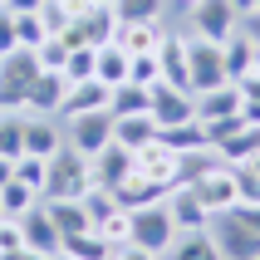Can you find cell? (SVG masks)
I'll list each match as a JSON object with an SVG mask.
<instances>
[{"label":"cell","mask_w":260,"mask_h":260,"mask_svg":"<svg viewBox=\"0 0 260 260\" xmlns=\"http://www.w3.org/2000/svg\"><path fill=\"white\" fill-rule=\"evenodd\" d=\"M221 54H226V79H246L255 69V54H260V40L250 29H236L231 40L221 44Z\"/></svg>","instance_id":"603a6c76"},{"label":"cell","mask_w":260,"mask_h":260,"mask_svg":"<svg viewBox=\"0 0 260 260\" xmlns=\"http://www.w3.org/2000/svg\"><path fill=\"white\" fill-rule=\"evenodd\" d=\"M88 172H93V187H108V191H113L118 182L133 172V147H118V143L99 147V152L88 157Z\"/></svg>","instance_id":"e0dca14e"},{"label":"cell","mask_w":260,"mask_h":260,"mask_svg":"<svg viewBox=\"0 0 260 260\" xmlns=\"http://www.w3.org/2000/svg\"><path fill=\"white\" fill-rule=\"evenodd\" d=\"M191 187H197V197L206 202V211H211V216H226V211H236V206H241V172H236L231 162L206 167Z\"/></svg>","instance_id":"3957f363"},{"label":"cell","mask_w":260,"mask_h":260,"mask_svg":"<svg viewBox=\"0 0 260 260\" xmlns=\"http://www.w3.org/2000/svg\"><path fill=\"white\" fill-rule=\"evenodd\" d=\"M59 260H69V255H59Z\"/></svg>","instance_id":"680465c9"},{"label":"cell","mask_w":260,"mask_h":260,"mask_svg":"<svg viewBox=\"0 0 260 260\" xmlns=\"http://www.w3.org/2000/svg\"><path fill=\"white\" fill-rule=\"evenodd\" d=\"M15 177H20L29 191H40V197H44V182H49V157H35V152H25V157L15 162Z\"/></svg>","instance_id":"d590c367"},{"label":"cell","mask_w":260,"mask_h":260,"mask_svg":"<svg viewBox=\"0 0 260 260\" xmlns=\"http://www.w3.org/2000/svg\"><path fill=\"white\" fill-rule=\"evenodd\" d=\"M172 241H177V226H172V211H167V202L133 211V246L152 250V255H167V246H172Z\"/></svg>","instance_id":"8992f818"},{"label":"cell","mask_w":260,"mask_h":260,"mask_svg":"<svg viewBox=\"0 0 260 260\" xmlns=\"http://www.w3.org/2000/svg\"><path fill=\"white\" fill-rule=\"evenodd\" d=\"M133 172H143V177H152V182H167V187H172L177 172H182V152H172L162 138H152V143L133 147Z\"/></svg>","instance_id":"30bf717a"},{"label":"cell","mask_w":260,"mask_h":260,"mask_svg":"<svg viewBox=\"0 0 260 260\" xmlns=\"http://www.w3.org/2000/svg\"><path fill=\"white\" fill-rule=\"evenodd\" d=\"M0 5H5V0H0Z\"/></svg>","instance_id":"94428289"},{"label":"cell","mask_w":260,"mask_h":260,"mask_svg":"<svg viewBox=\"0 0 260 260\" xmlns=\"http://www.w3.org/2000/svg\"><path fill=\"white\" fill-rule=\"evenodd\" d=\"M241 84H216V88H206V93H197V123H216V118H236L241 113Z\"/></svg>","instance_id":"d6986e66"},{"label":"cell","mask_w":260,"mask_h":260,"mask_svg":"<svg viewBox=\"0 0 260 260\" xmlns=\"http://www.w3.org/2000/svg\"><path fill=\"white\" fill-rule=\"evenodd\" d=\"M93 187V172H88V157L79 147H59L49 157V182H44L40 202H84V191Z\"/></svg>","instance_id":"6da1fadb"},{"label":"cell","mask_w":260,"mask_h":260,"mask_svg":"<svg viewBox=\"0 0 260 260\" xmlns=\"http://www.w3.org/2000/svg\"><path fill=\"white\" fill-rule=\"evenodd\" d=\"M5 10L10 15H35V10H44V0H5Z\"/></svg>","instance_id":"bcb514c9"},{"label":"cell","mask_w":260,"mask_h":260,"mask_svg":"<svg viewBox=\"0 0 260 260\" xmlns=\"http://www.w3.org/2000/svg\"><path fill=\"white\" fill-rule=\"evenodd\" d=\"M49 5H54V10L64 15V20H84V15L93 10V5H99V0H49Z\"/></svg>","instance_id":"b9f144b4"},{"label":"cell","mask_w":260,"mask_h":260,"mask_svg":"<svg viewBox=\"0 0 260 260\" xmlns=\"http://www.w3.org/2000/svg\"><path fill=\"white\" fill-rule=\"evenodd\" d=\"M157 138V123H152V113H123L113 118V143L118 147H143Z\"/></svg>","instance_id":"d4e9b609"},{"label":"cell","mask_w":260,"mask_h":260,"mask_svg":"<svg viewBox=\"0 0 260 260\" xmlns=\"http://www.w3.org/2000/svg\"><path fill=\"white\" fill-rule=\"evenodd\" d=\"M93 231H99L108 246H118V250H123V246H133V211H123V206H118L113 216H103Z\"/></svg>","instance_id":"e575fe53"},{"label":"cell","mask_w":260,"mask_h":260,"mask_svg":"<svg viewBox=\"0 0 260 260\" xmlns=\"http://www.w3.org/2000/svg\"><path fill=\"white\" fill-rule=\"evenodd\" d=\"M187 29L202 35V40H211V44H226L241 29V10H236L231 0H202V5L187 10Z\"/></svg>","instance_id":"5b68a950"},{"label":"cell","mask_w":260,"mask_h":260,"mask_svg":"<svg viewBox=\"0 0 260 260\" xmlns=\"http://www.w3.org/2000/svg\"><path fill=\"white\" fill-rule=\"evenodd\" d=\"M10 177H15V162H10V157H0V187H5Z\"/></svg>","instance_id":"816d5d0a"},{"label":"cell","mask_w":260,"mask_h":260,"mask_svg":"<svg viewBox=\"0 0 260 260\" xmlns=\"http://www.w3.org/2000/svg\"><path fill=\"white\" fill-rule=\"evenodd\" d=\"M84 40H88V49L118 40V10L113 5H93V10L84 15Z\"/></svg>","instance_id":"484cf974"},{"label":"cell","mask_w":260,"mask_h":260,"mask_svg":"<svg viewBox=\"0 0 260 260\" xmlns=\"http://www.w3.org/2000/svg\"><path fill=\"white\" fill-rule=\"evenodd\" d=\"M172 5H182V10H191V5H202V0H172Z\"/></svg>","instance_id":"db71d44e"},{"label":"cell","mask_w":260,"mask_h":260,"mask_svg":"<svg viewBox=\"0 0 260 260\" xmlns=\"http://www.w3.org/2000/svg\"><path fill=\"white\" fill-rule=\"evenodd\" d=\"M40 74L44 69H40V59H35V49H10V54L0 59V108H5V113H20L29 84H35Z\"/></svg>","instance_id":"7a4b0ae2"},{"label":"cell","mask_w":260,"mask_h":260,"mask_svg":"<svg viewBox=\"0 0 260 260\" xmlns=\"http://www.w3.org/2000/svg\"><path fill=\"white\" fill-rule=\"evenodd\" d=\"M167 211H172V226H177V231H206V226H211L206 202L197 197V187H187V182H177V187L167 191Z\"/></svg>","instance_id":"8fae6325"},{"label":"cell","mask_w":260,"mask_h":260,"mask_svg":"<svg viewBox=\"0 0 260 260\" xmlns=\"http://www.w3.org/2000/svg\"><path fill=\"white\" fill-rule=\"evenodd\" d=\"M162 260H226V255H221L216 236H211V226H206V231H177V241L167 246Z\"/></svg>","instance_id":"7402d4cb"},{"label":"cell","mask_w":260,"mask_h":260,"mask_svg":"<svg viewBox=\"0 0 260 260\" xmlns=\"http://www.w3.org/2000/svg\"><path fill=\"white\" fill-rule=\"evenodd\" d=\"M64 138H69V147H79L84 157H93L99 147L113 143V113L108 108H99V113H79L64 123Z\"/></svg>","instance_id":"ba28073f"},{"label":"cell","mask_w":260,"mask_h":260,"mask_svg":"<svg viewBox=\"0 0 260 260\" xmlns=\"http://www.w3.org/2000/svg\"><path fill=\"white\" fill-rule=\"evenodd\" d=\"M0 260H59V255H40V250H10V255H0Z\"/></svg>","instance_id":"681fc988"},{"label":"cell","mask_w":260,"mask_h":260,"mask_svg":"<svg viewBox=\"0 0 260 260\" xmlns=\"http://www.w3.org/2000/svg\"><path fill=\"white\" fill-rule=\"evenodd\" d=\"M108 93H113V88L99 84V79L69 84V93H64V103H59V123H69V118H79V113H99V108H108Z\"/></svg>","instance_id":"ac0fdd59"},{"label":"cell","mask_w":260,"mask_h":260,"mask_svg":"<svg viewBox=\"0 0 260 260\" xmlns=\"http://www.w3.org/2000/svg\"><path fill=\"white\" fill-rule=\"evenodd\" d=\"M250 15H260V0H255V10H250Z\"/></svg>","instance_id":"11a10c76"},{"label":"cell","mask_w":260,"mask_h":260,"mask_svg":"<svg viewBox=\"0 0 260 260\" xmlns=\"http://www.w3.org/2000/svg\"><path fill=\"white\" fill-rule=\"evenodd\" d=\"M64 143H69V138H64V123H59V118L25 113V152H35V157H54Z\"/></svg>","instance_id":"5bb4252c"},{"label":"cell","mask_w":260,"mask_h":260,"mask_svg":"<svg viewBox=\"0 0 260 260\" xmlns=\"http://www.w3.org/2000/svg\"><path fill=\"white\" fill-rule=\"evenodd\" d=\"M99 5H113V0H99Z\"/></svg>","instance_id":"9f6ffc18"},{"label":"cell","mask_w":260,"mask_h":260,"mask_svg":"<svg viewBox=\"0 0 260 260\" xmlns=\"http://www.w3.org/2000/svg\"><path fill=\"white\" fill-rule=\"evenodd\" d=\"M20 231H25V246H29V250H40V255H59V246H64V236H59L54 216L44 211V202H40V206H29L25 216H20Z\"/></svg>","instance_id":"9a60e30c"},{"label":"cell","mask_w":260,"mask_h":260,"mask_svg":"<svg viewBox=\"0 0 260 260\" xmlns=\"http://www.w3.org/2000/svg\"><path fill=\"white\" fill-rule=\"evenodd\" d=\"M157 138L172 152H197V147H211V138H206V128L191 118V123H177V128H157Z\"/></svg>","instance_id":"f1b7e54d"},{"label":"cell","mask_w":260,"mask_h":260,"mask_svg":"<svg viewBox=\"0 0 260 260\" xmlns=\"http://www.w3.org/2000/svg\"><path fill=\"white\" fill-rule=\"evenodd\" d=\"M255 69H260V54H255Z\"/></svg>","instance_id":"6f0895ef"},{"label":"cell","mask_w":260,"mask_h":260,"mask_svg":"<svg viewBox=\"0 0 260 260\" xmlns=\"http://www.w3.org/2000/svg\"><path fill=\"white\" fill-rule=\"evenodd\" d=\"M49 35H54V29L44 25L40 10H35V15H15V44H20V49H40Z\"/></svg>","instance_id":"836d02e7"},{"label":"cell","mask_w":260,"mask_h":260,"mask_svg":"<svg viewBox=\"0 0 260 260\" xmlns=\"http://www.w3.org/2000/svg\"><path fill=\"white\" fill-rule=\"evenodd\" d=\"M84 211H88V221L99 226L103 216H113V211H118V197H113L108 187H88V191H84Z\"/></svg>","instance_id":"8d00e7d4"},{"label":"cell","mask_w":260,"mask_h":260,"mask_svg":"<svg viewBox=\"0 0 260 260\" xmlns=\"http://www.w3.org/2000/svg\"><path fill=\"white\" fill-rule=\"evenodd\" d=\"M152 123L157 128H177V123H191L197 118V93L191 88H172V84H157L152 88Z\"/></svg>","instance_id":"9c48e42d"},{"label":"cell","mask_w":260,"mask_h":260,"mask_svg":"<svg viewBox=\"0 0 260 260\" xmlns=\"http://www.w3.org/2000/svg\"><path fill=\"white\" fill-rule=\"evenodd\" d=\"M113 260H162V255H152V250H143V246H123Z\"/></svg>","instance_id":"7dc6e473"},{"label":"cell","mask_w":260,"mask_h":260,"mask_svg":"<svg viewBox=\"0 0 260 260\" xmlns=\"http://www.w3.org/2000/svg\"><path fill=\"white\" fill-rule=\"evenodd\" d=\"M236 172H241V167H236ZM241 206H260V177L241 172ZM241 206H236V211H241Z\"/></svg>","instance_id":"ee69618b"},{"label":"cell","mask_w":260,"mask_h":260,"mask_svg":"<svg viewBox=\"0 0 260 260\" xmlns=\"http://www.w3.org/2000/svg\"><path fill=\"white\" fill-rule=\"evenodd\" d=\"M152 108V88H143V84H118L113 93H108V113L113 118H123V113H147Z\"/></svg>","instance_id":"83f0119b"},{"label":"cell","mask_w":260,"mask_h":260,"mask_svg":"<svg viewBox=\"0 0 260 260\" xmlns=\"http://www.w3.org/2000/svg\"><path fill=\"white\" fill-rule=\"evenodd\" d=\"M29 206H40V191H29L20 177H10L5 187H0V216H10V221H20L29 211Z\"/></svg>","instance_id":"f546056e"},{"label":"cell","mask_w":260,"mask_h":260,"mask_svg":"<svg viewBox=\"0 0 260 260\" xmlns=\"http://www.w3.org/2000/svg\"><path fill=\"white\" fill-rule=\"evenodd\" d=\"M35 59H40V69H64V59H69V44L59 40V35H49V40L35 49Z\"/></svg>","instance_id":"ab89813d"},{"label":"cell","mask_w":260,"mask_h":260,"mask_svg":"<svg viewBox=\"0 0 260 260\" xmlns=\"http://www.w3.org/2000/svg\"><path fill=\"white\" fill-rule=\"evenodd\" d=\"M236 216L246 221V226H255V231H260V206H241V211H236Z\"/></svg>","instance_id":"f907efd6"},{"label":"cell","mask_w":260,"mask_h":260,"mask_svg":"<svg viewBox=\"0 0 260 260\" xmlns=\"http://www.w3.org/2000/svg\"><path fill=\"white\" fill-rule=\"evenodd\" d=\"M0 113H5V108H0Z\"/></svg>","instance_id":"91938a15"},{"label":"cell","mask_w":260,"mask_h":260,"mask_svg":"<svg viewBox=\"0 0 260 260\" xmlns=\"http://www.w3.org/2000/svg\"><path fill=\"white\" fill-rule=\"evenodd\" d=\"M211 147H216V157H221V162L241 167V162H246L250 152L260 147V128H236V133H226V138H221V143H211Z\"/></svg>","instance_id":"4316f807"},{"label":"cell","mask_w":260,"mask_h":260,"mask_svg":"<svg viewBox=\"0 0 260 260\" xmlns=\"http://www.w3.org/2000/svg\"><path fill=\"white\" fill-rule=\"evenodd\" d=\"M162 35H167V20H128V25H118V44L128 54H157Z\"/></svg>","instance_id":"ffe728a7"},{"label":"cell","mask_w":260,"mask_h":260,"mask_svg":"<svg viewBox=\"0 0 260 260\" xmlns=\"http://www.w3.org/2000/svg\"><path fill=\"white\" fill-rule=\"evenodd\" d=\"M167 182H152V177H143V172H128L123 182L113 187V197H118V206L123 211H143V206H157V202H167Z\"/></svg>","instance_id":"4fadbf2b"},{"label":"cell","mask_w":260,"mask_h":260,"mask_svg":"<svg viewBox=\"0 0 260 260\" xmlns=\"http://www.w3.org/2000/svg\"><path fill=\"white\" fill-rule=\"evenodd\" d=\"M64 93H69V79L59 69H44L35 84H29V93H25V108L20 113H49V118H59V103H64Z\"/></svg>","instance_id":"7c38bea8"},{"label":"cell","mask_w":260,"mask_h":260,"mask_svg":"<svg viewBox=\"0 0 260 260\" xmlns=\"http://www.w3.org/2000/svg\"><path fill=\"white\" fill-rule=\"evenodd\" d=\"M10 49H20V44H15V15L0 5V59L10 54Z\"/></svg>","instance_id":"7bdbcfd3"},{"label":"cell","mask_w":260,"mask_h":260,"mask_svg":"<svg viewBox=\"0 0 260 260\" xmlns=\"http://www.w3.org/2000/svg\"><path fill=\"white\" fill-rule=\"evenodd\" d=\"M10 250H25V231H20V221L0 216V255H10Z\"/></svg>","instance_id":"60d3db41"},{"label":"cell","mask_w":260,"mask_h":260,"mask_svg":"<svg viewBox=\"0 0 260 260\" xmlns=\"http://www.w3.org/2000/svg\"><path fill=\"white\" fill-rule=\"evenodd\" d=\"M187 74H191V93L231 84V79H226V54H221V44L202 40V35H191V29H187Z\"/></svg>","instance_id":"277c9868"},{"label":"cell","mask_w":260,"mask_h":260,"mask_svg":"<svg viewBox=\"0 0 260 260\" xmlns=\"http://www.w3.org/2000/svg\"><path fill=\"white\" fill-rule=\"evenodd\" d=\"M128 79H133V84H143V88H157L162 84V59L157 54H133Z\"/></svg>","instance_id":"74e56055"},{"label":"cell","mask_w":260,"mask_h":260,"mask_svg":"<svg viewBox=\"0 0 260 260\" xmlns=\"http://www.w3.org/2000/svg\"><path fill=\"white\" fill-rule=\"evenodd\" d=\"M157 59H162V84L191 88V74H187V29H167L162 44H157Z\"/></svg>","instance_id":"2e32d148"},{"label":"cell","mask_w":260,"mask_h":260,"mask_svg":"<svg viewBox=\"0 0 260 260\" xmlns=\"http://www.w3.org/2000/svg\"><path fill=\"white\" fill-rule=\"evenodd\" d=\"M236 84H241V99H255L260 103V69H250L246 79H236Z\"/></svg>","instance_id":"f6af8a7d"},{"label":"cell","mask_w":260,"mask_h":260,"mask_svg":"<svg viewBox=\"0 0 260 260\" xmlns=\"http://www.w3.org/2000/svg\"><path fill=\"white\" fill-rule=\"evenodd\" d=\"M64 79H69V84H84V79H93V49H69V59H64Z\"/></svg>","instance_id":"f35d334b"},{"label":"cell","mask_w":260,"mask_h":260,"mask_svg":"<svg viewBox=\"0 0 260 260\" xmlns=\"http://www.w3.org/2000/svg\"><path fill=\"white\" fill-rule=\"evenodd\" d=\"M59 255H69V260H113L118 255V246H108L93 226L88 231H74V236H64V246H59Z\"/></svg>","instance_id":"cb8c5ba5"},{"label":"cell","mask_w":260,"mask_h":260,"mask_svg":"<svg viewBox=\"0 0 260 260\" xmlns=\"http://www.w3.org/2000/svg\"><path fill=\"white\" fill-rule=\"evenodd\" d=\"M167 5L172 0H113L118 25H128V20H167Z\"/></svg>","instance_id":"d6a6232c"},{"label":"cell","mask_w":260,"mask_h":260,"mask_svg":"<svg viewBox=\"0 0 260 260\" xmlns=\"http://www.w3.org/2000/svg\"><path fill=\"white\" fill-rule=\"evenodd\" d=\"M211 236H216V246L226 260H260V231L246 226V221L226 211V216H211Z\"/></svg>","instance_id":"52a82bcc"},{"label":"cell","mask_w":260,"mask_h":260,"mask_svg":"<svg viewBox=\"0 0 260 260\" xmlns=\"http://www.w3.org/2000/svg\"><path fill=\"white\" fill-rule=\"evenodd\" d=\"M231 5H236V10H241V20H246V15L255 10V0H231Z\"/></svg>","instance_id":"f5cc1de1"},{"label":"cell","mask_w":260,"mask_h":260,"mask_svg":"<svg viewBox=\"0 0 260 260\" xmlns=\"http://www.w3.org/2000/svg\"><path fill=\"white\" fill-rule=\"evenodd\" d=\"M44 211L54 216L59 236H74V231H88V226H93L88 211H84V202H44Z\"/></svg>","instance_id":"4dcf8cb0"},{"label":"cell","mask_w":260,"mask_h":260,"mask_svg":"<svg viewBox=\"0 0 260 260\" xmlns=\"http://www.w3.org/2000/svg\"><path fill=\"white\" fill-rule=\"evenodd\" d=\"M128 69H133V54H128L118 40L93 49V79H99V84H108V88L128 84Z\"/></svg>","instance_id":"44dd1931"},{"label":"cell","mask_w":260,"mask_h":260,"mask_svg":"<svg viewBox=\"0 0 260 260\" xmlns=\"http://www.w3.org/2000/svg\"><path fill=\"white\" fill-rule=\"evenodd\" d=\"M0 157H25V113H0Z\"/></svg>","instance_id":"1f68e13d"},{"label":"cell","mask_w":260,"mask_h":260,"mask_svg":"<svg viewBox=\"0 0 260 260\" xmlns=\"http://www.w3.org/2000/svg\"><path fill=\"white\" fill-rule=\"evenodd\" d=\"M241 118H246V128H260V103L246 99V103H241Z\"/></svg>","instance_id":"c3c4849f"}]
</instances>
